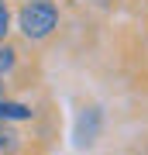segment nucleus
I'll return each instance as SVG.
<instances>
[{"instance_id":"1","label":"nucleus","mask_w":148,"mask_h":155,"mask_svg":"<svg viewBox=\"0 0 148 155\" xmlns=\"http://www.w3.org/2000/svg\"><path fill=\"white\" fill-rule=\"evenodd\" d=\"M59 17L62 14H59V7L52 0H24L21 11H17V31L28 41H45V38L55 35Z\"/></svg>"},{"instance_id":"2","label":"nucleus","mask_w":148,"mask_h":155,"mask_svg":"<svg viewBox=\"0 0 148 155\" xmlns=\"http://www.w3.org/2000/svg\"><path fill=\"white\" fill-rule=\"evenodd\" d=\"M7 124H11V121H0V152H7V155H11V152L21 148V141H17L21 134H14Z\"/></svg>"},{"instance_id":"3","label":"nucleus","mask_w":148,"mask_h":155,"mask_svg":"<svg viewBox=\"0 0 148 155\" xmlns=\"http://www.w3.org/2000/svg\"><path fill=\"white\" fill-rule=\"evenodd\" d=\"M17 66V52H14V45H0V76H7V72H11Z\"/></svg>"},{"instance_id":"4","label":"nucleus","mask_w":148,"mask_h":155,"mask_svg":"<svg viewBox=\"0 0 148 155\" xmlns=\"http://www.w3.org/2000/svg\"><path fill=\"white\" fill-rule=\"evenodd\" d=\"M7 31H11V4L0 0V45L7 41Z\"/></svg>"}]
</instances>
